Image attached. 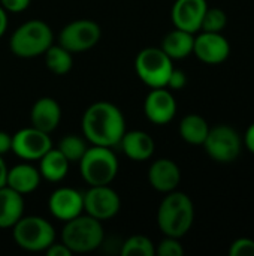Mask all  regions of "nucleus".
<instances>
[{
	"label": "nucleus",
	"mask_w": 254,
	"mask_h": 256,
	"mask_svg": "<svg viewBox=\"0 0 254 256\" xmlns=\"http://www.w3.org/2000/svg\"><path fill=\"white\" fill-rule=\"evenodd\" d=\"M208 8L207 0H175L172 6V22L177 28L196 33L201 30L202 18Z\"/></svg>",
	"instance_id": "nucleus-15"
},
{
	"label": "nucleus",
	"mask_w": 254,
	"mask_h": 256,
	"mask_svg": "<svg viewBox=\"0 0 254 256\" xmlns=\"http://www.w3.org/2000/svg\"><path fill=\"white\" fill-rule=\"evenodd\" d=\"M7 28V15H6V10L0 6V38L4 34Z\"/></svg>",
	"instance_id": "nucleus-35"
},
{
	"label": "nucleus",
	"mask_w": 254,
	"mask_h": 256,
	"mask_svg": "<svg viewBox=\"0 0 254 256\" xmlns=\"http://www.w3.org/2000/svg\"><path fill=\"white\" fill-rule=\"evenodd\" d=\"M105 238L102 222L85 214H79L64 222L61 231V243H64L72 254H88L96 250Z\"/></svg>",
	"instance_id": "nucleus-4"
},
{
	"label": "nucleus",
	"mask_w": 254,
	"mask_h": 256,
	"mask_svg": "<svg viewBox=\"0 0 254 256\" xmlns=\"http://www.w3.org/2000/svg\"><path fill=\"white\" fill-rule=\"evenodd\" d=\"M231 256H254V240L252 238H238L231 244Z\"/></svg>",
	"instance_id": "nucleus-29"
},
{
	"label": "nucleus",
	"mask_w": 254,
	"mask_h": 256,
	"mask_svg": "<svg viewBox=\"0 0 254 256\" xmlns=\"http://www.w3.org/2000/svg\"><path fill=\"white\" fill-rule=\"evenodd\" d=\"M228 24L226 12L220 8H207L205 15L202 18L201 30L202 32H213V33H222V30Z\"/></svg>",
	"instance_id": "nucleus-27"
},
{
	"label": "nucleus",
	"mask_w": 254,
	"mask_h": 256,
	"mask_svg": "<svg viewBox=\"0 0 254 256\" xmlns=\"http://www.w3.org/2000/svg\"><path fill=\"white\" fill-rule=\"evenodd\" d=\"M187 84V75L184 70L181 69H172L171 75H169V80H168V84L166 87H169L171 90H183Z\"/></svg>",
	"instance_id": "nucleus-30"
},
{
	"label": "nucleus",
	"mask_w": 254,
	"mask_h": 256,
	"mask_svg": "<svg viewBox=\"0 0 254 256\" xmlns=\"http://www.w3.org/2000/svg\"><path fill=\"white\" fill-rule=\"evenodd\" d=\"M48 208L55 219L67 222L84 212V194L73 188H58L51 194Z\"/></svg>",
	"instance_id": "nucleus-14"
},
{
	"label": "nucleus",
	"mask_w": 254,
	"mask_h": 256,
	"mask_svg": "<svg viewBox=\"0 0 254 256\" xmlns=\"http://www.w3.org/2000/svg\"><path fill=\"white\" fill-rule=\"evenodd\" d=\"M12 230L15 243L27 252H45L55 242L54 226L40 216H22Z\"/></svg>",
	"instance_id": "nucleus-6"
},
{
	"label": "nucleus",
	"mask_w": 254,
	"mask_h": 256,
	"mask_svg": "<svg viewBox=\"0 0 254 256\" xmlns=\"http://www.w3.org/2000/svg\"><path fill=\"white\" fill-rule=\"evenodd\" d=\"M123 256H154L156 246L145 236H132L121 246Z\"/></svg>",
	"instance_id": "nucleus-26"
},
{
	"label": "nucleus",
	"mask_w": 254,
	"mask_h": 256,
	"mask_svg": "<svg viewBox=\"0 0 254 256\" xmlns=\"http://www.w3.org/2000/svg\"><path fill=\"white\" fill-rule=\"evenodd\" d=\"M156 255L159 256H183L184 255V249L180 243V238H174V237H166L159 243V246L156 248Z\"/></svg>",
	"instance_id": "nucleus-28"
},
{
	"label": "nucleus",
	"mask_w": 254,
	"mask_h": 256,
	"mask_svg": "<svg viewBox=\"0 0 254 256\" xmlns=\"http://www.w3.org/2000/svg\"><path fill=\"white\" fill-rule=\"evenodd\" d=\"M51 148L52 141L49 138V134L42 132L33 126L19 129L12 135L10 152H13L19 159L39 160Z\"/></svg>",
	"instance_id": "nucleus-11"
},
{
	"label": "nucleus",
	"mask_w": 254,
	"mask_h": 256,
	"mask_svg": "<svg viewBox=\"0 0 254 256\" xmlns=\"http://www.w3.org/2000/svg\"><path fill=\"white\" fill-rule=\"evenodd\" d=\"M46 256H70L72 250L64 244V243H52L46 250H45Z\"/></svg>",
	"instance_id": "nucleus-32"
},
{
	"label": "nucleus",
	"mask_w": 254,
	"mask_h": 256,
	"mask_svg": "<svg viewBox=\"0 0 254 256\" xmlns=\"http://www.w3.org/2000/svg\"><path fill=\"white\" fill-rule=\"evenodd\" d=\"M40 180L42 176L39 170L30 164H18L12 168H7L6 186L21 195L34 192L40 186Z\"/></svg>",
	"instance_id": "nucleus-19"
},
{
	"label": "nucleus",
	"mask_w": 254,
	"mask_h": 256,
	"mask_svg": "<svg viewBox=\"0 0 254 256\" xmlns=\"http://www.w3.org/2000/svg\"><path fill=\"white\" fill-rule=\"evenodd\" d=\"M10 147H12V135H9L4 130H0V156L10 152Z\"/></svg>",
	"instance_id": "nucleus-33"
},
{
	"label": "nucleus",
	"mask_w": 254,
	"mask_h": 256,
	"mask_svg": "<svg viewBox=\"0 0 254 256\" xmlns=\"http://www.w3.org/2000/svg\"><path fill=\"white\" fill-rule=\"evenodd\" d=\"M57 148L61 152V154L72 164V162H79L81 158L84 156V153L87 152L88 146H87V140L82 138L81 135H64L58 144Z\"/></svg>",
	"instance_id": "nucleus-25"
},
{
	"label": "nucleus",
	"mask_w": 254,
	"mask_h": 256,
	"mask_svg": "<svg viewBox=\"0 0 254 256\" xmlns=\"http://www.w3.org/2000/svg\"><path fill=\"white\" fill-rule=\"evenodd\" d=\"M45 64L48 68L49 72H52L54 75H66L70 72L72 66H73V57L72 52L67 51L66 48H63L60 44L57 45H51L45 52Z\"/></svg>",
	"instance_id": "nucleus-24"
},
{
	"label": "nucleus",
	"mask_w": 254,
	"mask_h": 256,
	"mask_svg": "<svg viewBox=\"0 0 254 256\" xmlns=\"http://www.w3.org/2000/svg\"><path fill=\"white\" fill-rule=\"evenodd\" d=\"M118 144L121 146L123 153L135 162L148 160L156 148L154 140L144 130H126Z\"/></svg>",
	"instance_id": "nucleus-18"
},
{
	"label": "nucleus",
	"mask_w": 254,
	"mask_h": 256,
	"mask_svg": "<svg viewBox=\"0 0 254 256\" xmlns=\"http://www.w3.org/2000/svg\"><path fill=\"white\" fill-rule=\"evenodd\" d=\"M193 44H195L193 33L175 27L172 32H169L163 38L160 48L172 60H181V58H186L190 54H193Z\"/></svg>",
	"instance_id": "nucleus-21"
},
{
	"label": "nucleus",
	"mask_w": 254,
	"mask_h": 256,
	"mask_svg": "<svg viewBox=\"0 0 254 256\" xmlns=\"http://www.w3.org/2000/svg\"><path fill=\"white\" fill-rule=\"evenodd\" d=\"M210 132V124L199 114H189L180 123L181 138L193 146H202Z\"/></svg>",
	"instance_id": "nucleus-23"
},
{
	"label": "nucleus",
	"mask_w": 254,
	"mask_h": 256,
	"mask_svg": "<svg viewBox=\"0 0 254 256\" xmlns=\"http://www.w3.org/2000/svg\"><path fill=\"white\" fill-rule=\"evenodd\" d=\"M193 54L207 64H220L231 54V44L222 33L202 32L195 38Z\"/></svg>",
	"instance_id": "nucleus-12"
},
{
	"label": "nucleus",
	"mask_w": 254,
	"mask_h": 256,
	"mask_svg": "<svg viewBox=\"0 0 254 256\" xmlns=\"http://www.w3.org/2000/svg\"><path fill=\"white\" fill-rule=\"evenodd\" d=\"M195 220V206L184 192L166 194L157 210V225L166 237H184Z\"/></svg>",
	"instance_id": "nucleus-2"
},
{
	"label": "nucleus",
	"mask_w": 254,
	"mask_h": 256,
	"mask_svg": "<svg viewBox=\"0 0 254 256\" xmlns=\"http://www.w3.org/2000/svg\"><path fill=\"white\" fill-rule=\"evenodd\" d=\"M24 216V195L9 186L0 188V228H12Z\"/></svg>",
	"instance_id": "nucleus-20"
},
{
	"label": "nucleus",
	"mask_w": 254,
	"mask_h": 256,
	"mask_svg": "<svg viewBox=\"0 0 254 256\" xmlns=\"http://www.w3.org/2000/svg\"><path fill=\"white\" fill-rule=\"evenodd\" d=\"M148 182L153 189L162 194H169L175 190L181 182L180 166L166 158L157 159L151 164L148 170Z\"/></svg>",
	"instance_id": "nucleus-16"
},
{
	"label": "nucleus",
	"mask_w": 254,
	"mask_h": 256,
	"mask_svg": "<svg viewBox=\"0 0 254 256\" xmlns=\"http://www.w3.org/2000/svg\"><path fill=\"white\" fill-rule=\"evenodd\" d=\"M54 34L51 27L42 20H30L15 28L9 39L10 52L21 58L43 56L52 45Z\"/></svg>",
	"instance_id": "nucleus-3"
},
{
	"label": "nucleus",
	"mask_w": 254,
	"mask_h": 256,
	"mask_svg": "<svg viewBox=\"0 0 254 256\" xmlns=\"http://www.w3.org/2000/svg\"><path fill=\"white\" fill-rule=\"evenodd\" d=\"M70 162L61 154L58 148H51L48 150L40 159H39V172L42 178L51 182V183H58L61 182L69 171Z\"/></svg>",
	"instance_id": "nucleus-22"
},
{
	"label": "nucleus",
	"mask_w": 254,
	"mask_h": 256,
	"mask_svg": "<svg viewBox=\"0 0 254 256\" xmlns=\"http://www.w3.org/2000/svg\"><path fill=\"white\" fill-rule=\"evenodd\" d=\"M30 3L31 0H0V6L6 12H13V14H19L25 10L30 6Z\"/></svg>",
	"instance_id": "nucleus-31"
},
{
	"label": "nucleus",
	"mask_w": 254,
	"mask_h": 256,
	"mask_svg": "<svg viewBox=\"0 0 254 256\" xmlns=\"http://www.w3.org/2000/svg\"><path fill=\"white\" fill-rule=\"evenodd\" d=\"M244 144H246V147L249 148V152H252L254 154V123H252V124L249 126V129L246 130Z\"/></svg>",
	"instance_id": "nucleus-34"
},
{
	"label": "nucleus",
	"mask_w": 254,
	"mask_h": 256,
	"mask_svg": "<svg viewBox=\"0 0 254 256\" xmlns=\"http://www.w3.org/2000/svg\"><path fill=\"white\" fill-rule=\"evenodd\" d=\"M172 69V58L162 48H144L138 52L135 58L136 75L150 88L166 87Z\"/></svg>",
	"instance_id": "nucleus-7"
},
{
	"label": "nucleus",
	"mask_w": 254,
	"mask_h": 256,
	"mask_svg": "<svg viewBox=\"0 0 254 256\" xmlns=\"http://www.w3.org/2000/svg\"><path fill=\"white\" fill-rule=\"evenodd\" d=\"M6 174H7V166H6L3 158L0 156V188L6 184Z\"/></svg>",
	"instance_id": "nucleus-36"
},
{
	"label": "nucleus",
	"mask_w": 254,
	"mask_h": 256,
	"mask_svg": "<svg viewBox=\"0 0 254 256\" xmlns=\"http://www.w3.org/2000/svg\"><path fill=\"white\" fill-rule=\"evenodd\" d=\"M82 135L93 146L114 147L126 132V120L123 111L106 100L91 104L81 122Z\"/></svg>",
	"instance_id": "nucleus-1"
},
{
	"label": "nucleus",
	"mask_w": 254,
	"mask_h": 256,
	"mask_svg": "<svg viewBox=\"0 0 254 256\" xmlns=\"http://www.w3.org/2000/svg\"><path fill=\"white\" fill-rule=\"evenodd\" d=\"M102 28L93 20H75L66 24L58 33V44L67 51L82 52L91 50L100 40Z\"/></svg>",
	"instance_id": "nucleus-9"
},
{
	"label": "nucleus",
	"mask_w": 254,
	"mask_h": 256,
	"mask_svg": "<svg viewBox=\"0 0 254 256\" xmlns=\"http://www.w3.org/2000/svg\"><path fill=\"white\" fill-rule=\"evenodd\" d=\"M202 146L213 160L219 164H231L240 156L243 141L238 132L229 124H217L210 128Z\"/></svg>",
	"instance_id": "nucleus-8"
},
{
	"label": "nucleus",
	"mask_w": 254,
	"mask_h": 256,
	"mask_svg": "<svg viewBox=\"0 0 254 256\" xmlns=\"http://www.w3.org/2000/svg\"><path fill=\"white\" fill-rule=\"evenodd\" d=\"M60 120H61V106L55 99L45 96V98H39L33 104L30 111V123L33 128L51 134L52 130L57 129Z\"/></svg>",
	"instance_id": "nucleus-17"
},
{
	"label": "nucleus",
	"mask_w": 254,
	"mask_h": 256,
	"mask_svg": "<svg viewBox=\"0 0 254 256\" xmlns=\"http://www.w3.org/2000/svg\"><path fill=\"white\" fill-rule=\"evenodd\" d=\"M120 208L121 200L118 194L109 188V184L90 186V189L84 194V212L100 222L112 219Z\"/></svg>",
	"instance_id": "nucleus-10"
},
{
	"label": "nucleus",
	"mask_w": 254,
	"mask_h": 256,
	"mask_svg": "<svg viewBox=\"0 0 254 256\" xmlns=\"http://www.w3.org/2000/svg\"><path fill=\"white\" fill-rule=\"evenodd\" d=\"M78 164L81 177L88 186L111 184L118 172V159L111 147L91 146Z\"/></svg>",
	"instance_id": "nucleus-5"
},
{
	"label": "nucleus",
	"mask_w": 254,
	"mask_h": 256,
	"mask_svg": "<svg viewBox=\"0 0 254 256\" xmlns=\"http://www.w3.org/2000/svg\"><path fill=\"white\" fill-rule=\"evenodd\" d=\"M144 112L154 124H168L177 112V102L174 94L166 87L151 88L144 102Z\"/></svg>",
	"instance_id": "nucleus-13"
}]
</instances>
